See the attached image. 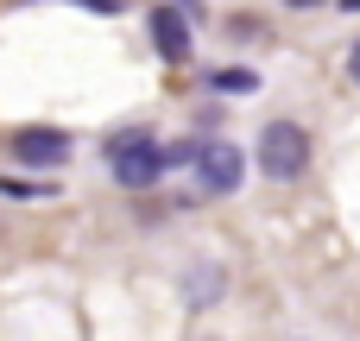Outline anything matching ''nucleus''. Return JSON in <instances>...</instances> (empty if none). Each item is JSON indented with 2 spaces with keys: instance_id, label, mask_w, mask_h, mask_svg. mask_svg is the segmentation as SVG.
<instances>
[{
  "instance_id": "f257e3e1",
  "label": "nucleus",
  "mask_w": 360,
  "mask_h": 341,
  "mask_svg": "<svg viewBox=\"0 0 360 341\" xmlns=\"http://www.w3.org/2000/svg\"><path fill=\"white\" fill-rule=\"evenodd\" d=\"M304 165H310V133L297 120H272L259 133V171L272 184H291V177H304Z\"/></svg>"
},
{
  "instance_id": "f03ea898",
  "label": "nucleus",
  "mask_w": 360,
  "mask_h": 341,
  "mask_svg": "<svg viewBox=\"0 0 360 341\" xmlns=\"http://www.w3.org/2000/svg\"><path fill=\"white\" fill-rule=\"evenodd\" d=\"M108 171H114V184L146 190V184L165 171V146H158L152 133H120V139L108 146Z\"/></svg>"
},
{
  "instance_id": "7ed1b4c3",
  "label": "nucleus",
  "mask_w": 360,
  "mask_h": 341,
  "mask_svg": "<svg viewBox=\"0 0 360 341\" xmlns=\"http://www.w3.org/2000/svg\"><path fill=\"white\" fill-rule=\"evenodd\" d=\"M196 171H202V190H215V196H234V190H240V152H234L228 139L196 146Z\"/></svg>"
},
{
  "instance_id": "20e7f679",
  "label": "nucleus",
  "mask_w": 360,
  "mask_h": 341,
  "mask_svg": "<svg viewBox=\"0 0 360 341\" xmlns=\"http://www.w3.org/2000/svg\"><path fill=\"white\" fill-rule=\"evenodd\" d=\"M13 158H25V165H63L70 158V133H57V127H19L13 133Z\"/></svg>"
},
{
  "instance_id": "39448f33",
  "label": "nucleus",
  "mask_w": 360,
  "mask_h": 341,
  "mask_svg": "<svg viewBox=\"0 0 360 341\" xmlns=\"http://www.w3.org/2000/svg\"><path fill=\"white\" fill-rule=\"evenodd\" d=\"M152 38H158L165 63H184V57H190V25H184L177 6H158V13H152Z\"/></svg>"
},
{
  "instance_id": "423d86ee",
  "label": "nucleus",
  "mask_w": 360,
  "mask_h": 341,
  "mask_svg": "<svg viewBox=\"0 0 360 341\" xmlns=\"http://www.w3.org/2000/svg\"><path fill=\"white\" fill-rule=\"evenodd\" d=\"M215 291H221V272H209V266H202V272H196V278H190V304H196V310H202V304H209V297H215Z\"/></svg>"
},
{
  "instance_id": "0eeeda50",
  "label": "nucleus",
  "mask_w": 360,
  "mask_h": 341,
  "mask_svg": "<svg viewBox=\"0 0 360 341\" xmlns=\"http://www.w3.org/2000/svg\"><path fill=\"white\" fill-rule=\"evenodd\" d=\"M215 89H253L247 70H215Z\"/></svg>"
},
{
  "instance_id": "6e6552de",
  "label": "nucleus",
  "mask_w": 360,
  "mask_h": 341,
  "mask_svg": "<svg viewBox=\"0 0 360 341\" xmlns=\"http://www.w3.org/2000/svg\"><path fill=\"white\" fill-rule=\"evenodd\" d=\"M82 6H95V13H120V0H82Z\"/></svg>"
},
{
  "instance_id": "1a4fd4ad",
  "label": "nucleus",
  "mask_w": 360,
  "mask_h": 341,
  "mask_svg": "<svg viewBox=\"0 0 360 341\" xmlns=\"http://www.w3.org/2000/svg\"><path fill=\"white\" fill-rule=\"evenodd\" d=\"M348 70H354V82H360V44H354V57H348Z\"/></svg>"
},
{
  "instance_id": "9d476101",
  "label": "nucleus",
  "mask_w": 360,
  "mask_h": 341,
  "mask_svg": "<svg viewBox=\"0 0 360 341\" xmlns=\"http://www.w3.org/2000/svg\"><path fill=\"white\" fill-rule=\"evenodd\" d=\"M285 6H316V0H285Z\"/></svg>"
},
{
  "instance_id": "9b49d317",
  "label": "nucleus",
  "mask_w": 360,
  "mask_h": 341,
  "mask_svg": "<svg viewBox=\"0 0 360 341\" xmlns=\"http://www.w3.org/2000/svg\"><path fill=\"white\" fill-rule=\"evenodd\" d=\"M342 6H348V13H360V0H342Z\"/></svg>"
}]
</instances>
